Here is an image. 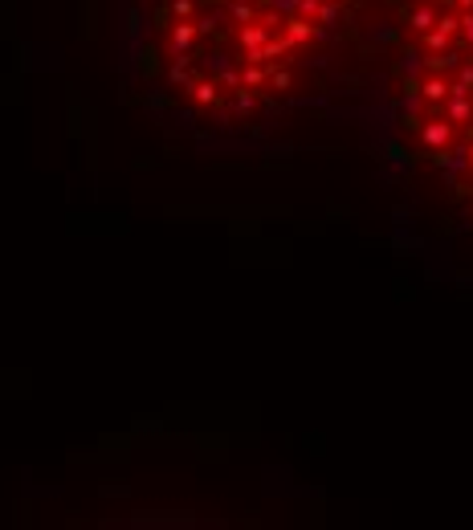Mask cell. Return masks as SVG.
Instances as JSON below:
<instances>
[{"mask_svg":"<svg viewBox=\"0 0 473 530\" xmlns=\"http://www.w3.org/2000/svg\"><path fill=\"white\" fill-rule=\"evenodd\" d=\"M421 143H425L429 151H445V147L453 143V123H449V119H429V123H421Z\"/></svg>","mask_w":473,"mask_h":530,"instance_id":"cell-1","label":"cell"},{"mask_svg":"<svg viewBox=\"0 0 473 530\" xmlns=\"http://www.w3.org/2000/svg\"><path fill=\"white\" fill-rule=\"evenodd\" d=\"M445 119L457 127V123H473V102H470V94H449L445 102Z\"/></svg>","mask_w":473,"mask_h":530,"instance_id":"cell-2","label":"cell"},{"mask_svg":"<svg viewBox=\"0 0 473 530\" xmlns=\"http://www.w3.org/2000/svg\"><path fill=\"white\" fill-rule=\"evenodd\" d=\"M314 29H318L314 21H306V17H298V12H294V17L286 21V41H290V45H306L310 37H314Z\"/></svg>","mask_w":473,"mask_h":530,"instance_id":"cell-3","label":"cell"},{"mask_svg":"<svg viewBox=\"0 0 473 530\" xmlns=\"http://www.w3.org/2000/svg\"><path fill=\"white\" fill-rule=\"evenodd\" d=\"M269 37H273V33H269V25H265V21H261V25H253V21H249V25H241V33H237L241 49H258V45H265Z\"/></svg>","mask_w":473,"mask_h":530,"instance_id":"cell-4","label":"cell"},{"mask_svg":"<svg viewBox=\"0 0 473 530\" xmlns=\"http://www.w3.org/2000/svg\"><path fill=\"white\" fill-rule=\"evenodd\" d=\"M421 98H425V102H432V106H441V102L449 98V82H445L441 74H429V78L421 82Z\"/></svg>","mask_w":473,"mask_h":530,"instance_id":"cell-5","label":"cell"},{"mask_svg":"<svg viewBox=\"0 0 473 530\" xmlns=\"http://www.w3.org/2000/svg\"><path fill=\"white\" fill-rule=\"evenodd\" d=\"M404 21H408V29H416V33H429L432 25H436V12H432L429 4H425V8H404Z\"/></svg>","mask_w":473,"mask_h":530,"instance_id":"cell-6","label":"cell"},{"mask_svg":"<svg viewBox=\"0 0 473 530\" xmlns=\"http://www.w3.org/2000/svg\"><path fill=\"white\" fill-rule=\"evenodd\" d=\"M265 78H269L265 61H245V70H241V86L258 90V86H265Z\"/></svg>","mask_w":473,"mask_h":530,"instance_id":"cell-7","label":"cell"},{"mask_svg":"<svg viewBox=\"0 0 473 530\" xmlns=\"http://www.w3.org/2000/svg\"><path fill=\"white\" fill-rule=\"evenodd\" d=\"M192 41H196V25H192V21H180V25L172 29V49L175 53H188V45Z\"/></svg>","mask_w":473,"mask_h":530,"instance_id":"cell-8","label":"cell"},{"mask_svg":"<svg viewBox=\"0 0 473 530\" xmlns=\"http://www.w3.org/2000/svg\"><path fill=\"white\" fill-rule=\"evenodd\" d=\"M425 66H429L432 74H441V70H453V66H461V57H457L453 49H445V53H432Z\"/></svg>","mask_w":473,"mask_h":530,"instance_id":"cell-9","label":"cell"},{"mask_svg":"<svg viewBox=\"0 0 473 530\" xmlns=\"http://www.w3.org/2000/svg\"><path fill=\"white\" fill-rule=\"evenodd\" d=\"M188 90H192V98H196L200 106H213V102H216V90H220V86H216V82H192Z\"/></svg>","mask_w":473,"mask_h":530,"instance_id":"cell-10","label":"cell"},{"mask_svg":"<svg viewBox=\"0 0 473 530\" xmlns=\"http://www.w3.org/2000/svg\"><path fill=\"white\" fill-rule=\"evenodd\" d=\"M216 86L220 90H241V74H237L233 66H224V70H216Z\"/></svg>","mask_w":473,"mask_h":530,"instance_id":"cell-11","label":"cell"},{"mask_svg":"<svg viewBox=\"0 0 473 530\" xmlns=\"http://www.w3.org/2000/svg\"><path fill=\"white\" fill-rule=\"evenodd\" d=\"M229 17L241 21V25H249V21H253V4H249V0H233V4H229Z\"/></svg>","mask_w":473,"mask_h":530,"instance_id":"cell-12","label":"cell"},{"mask_svg":"<svg viewBox=\"0 0 473 530\" xmlns=\"http://www.w3.org/2000/svg\"><path fill=\"white\" fill-rule=\"evenodd\" d=\"M425 45H429V53H445V49H449V37H445V33L432 25L429 33H425Z\"/></svg>","mask_w":473,"mask_h":530,"instance_id":"cell-13","label":"cell"},{"mask_svg":"<svg viewBox=\"0 0 473 530\" xmlns=\"http://www.w3.org/2000/svg\"><path fill=\"white\" fill-rule=\"evenodd\" d=\"M436 29H441L445 37H453V33L461 29V17H457V12H441V17H436Z\"/></svg>","mask_w":473,"mask_h":530,"instance_id":"cell-14","label":"cell"},{"mask_svg":"<svg viewBox=\"0 0 473 530\" xmlns=\"http://www.w3.org/2000/svg\"><path fill=\"white\" fill-rule=\"evenodd\" d=\"M233 94H237V98H233V106H237V115H249V110L258 106V98H253V94H249V90H245V86H241V90H233Z\"/></svg>","mask_w":473,"mask_h":530,"instance_id":"cell-15","label":"cell"},{"mask_svg":"<svg viewBox=\"0 0 473 530\" xmlns=\"http://www.w3.org/2000/svg\"><path fill=\"white\" fill-rule=\"evenodd\" d=\"M314 17H318V29H327V25H335V21H339V8H335V4H322Z\"/></svg>","mask_w":473,"mask_h":530,"instance_id":"cell-16","label":"cell"},{"mask_svg":"<svg viewBox=\"0 0 473 530\" xmlns=\"http://www.w3.org/2000/svg\"><path fill=\"white\" fill-rule=\"evenodd\" d=\"M265 82H273V90H290V74H286V70H278V66H273V70H269V78H265Z\"/></svg>","mask_w":473,"mask_h":530,"instance_id":"cell-17","label":"cell"},{"mask_svg":"<svg viewBox=\"0 0 473 530\" xmlns=\"http://www.w3.org/2000/svg\"><path fill=\"white\" fill-rule=\"evenodd\" d=\"M318 8H322V0H298V8H294V12L306 17V21H314V12H318Z\"/></svg>","mask_w":473,"mask_h":530,"instance_id":"cell-18","label":"cell"},{"mask_svg":"<svg viewBox=\"0 0 473 530\" xmlns=\"http://www.w3.org/2000/svg\"><path fill=\"white\" fill-rule=\"evenodd\" d=\"M457 86H465L473 94V66H461V70H457Z\"/></svg>","mask_w":473,"mask_h":530,"instance_id":"cell-19","label":"cell"},{"mask_svg":"<svg viewBox=\"0 0 473 530\" xmlns=\"http://www.w3.org/2000/svg\"><path fill=\"white\" fill-rule=\"evenodd\" d=\"M172 12L180 21H188V17H192V0H172Z\"/></svg>","mask_w":473,"mask_h":530,"instance_id":"cell-20","label":"cell"},{"mask_svg":"<svg viewBox=\"0 0 473 530\" xmlns=\"http://www.w3.org/2000/svg\"><path fill=\"white\" fill-rule=\"evenodd\" d=\"M421 66H416V53H404V61H400V74H416Z\"/></svg>","mask_w":473,"mask_h":530,"instance_id":"cell-21","label":"cell"},{"mask_svg":"<svg viewBox=\"0 0 473 530\" xmlns=\"http://www.w3.org/2000/svg\"><path fill=\"white\" fill-rule=\"evenodd\" d=\"M461 33H465V41L473 45V12H461Z\"/></svg>","mask_w":473,"mask_h":530,"instance_id":"cell-22","label":"cell"},{"mask_svg":"<svg viewBox=\"0 0 473 530\" xmlns=\"http://www.w3.org/2000/svg\"><path fill=\"white\" fill-rule=\"evenodd\" d=\"M196 25V33H213L216 29V17H200V21H192Z\"/></svg>","mask_w":473,"mask_h":530,"instance_id":"cell-23","label":"cell"},{"mask_svg":"<svg viewBox=\"0 0 473 530\" xmlns=\"http://www.w3.org/2000/svg\"><path fill=\"white\" fill-rule=\"evenodd\" d=\"M269 4L282 8V12H294V8H298V0H269Z\"/></svg>","mask_w":473,"mask_h":530,"instance_id":"cell-24","label":"cell"},{"mask_svg":"<svg viewBox=\"0 0 473 530\" xmlns=\"http://www.w3.org/2000/svg\"><path fill=\"white\" fill-rule=\"evenodd\" d=\"M209 66H213V70H224L229 61H224V53H213V57H209Z\"/></svg>","mask_w":473,"mask_h":530,"instance_id":"cell-25","label":"cell"},{"mask_svg":"<svg viewBox=\"0 0 473 530\" xmlns=\"http://www.w3.org/2000/svg\"><path fill=\"white\" fill-rule=\"evenodd\" d=\"M453 4H457L461 12H473V0H453Z\"/></svg>","mask_w":473,"mask_h":530,"instance_id":"cell-26","label":"cell"},{"mask_svg":"<svg viewBox=\"0 0 473 530\" xmlns=\"http://www.w3.org/2000/svg\"><path fill=\"white\" fill-rule=\"evenodd\" d=\"M470 168H473V147H470Z\"/></svg>","mask_w":473,"mask_h":530,"instance_id":"cell-27","label":"cell"},{"mask_svg":"<svg viewBox=\"0 0 473 530\" xmlns=\"http://www.w3.org/2000/svg\"><path fill=\"white\" fill-rule=\"evenodd\" d=\"M436 4H453V0H436Z\"/></svg>","mask_w":473,"mask_h":530,"instance_id":"cell-28","label":"cell"}]
</instances>
